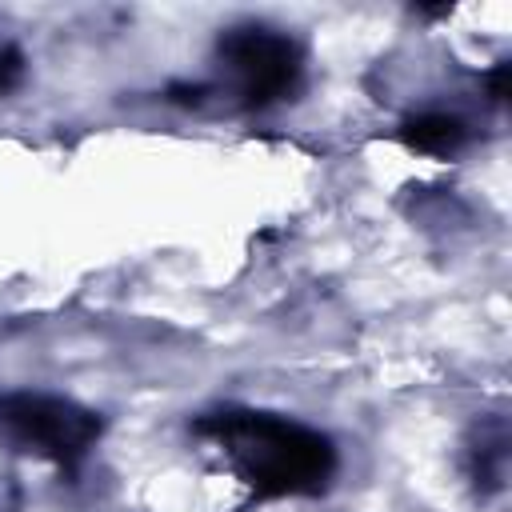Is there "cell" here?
<instances>
[{
	"instance_id": "7",
	"label": "cell",
	"mask_w": 512,
	"mask_h": 512,
	"mask_svg": "<svg viewBox=\"0 0 512 512\" xmlns=\"http://www.w3.org/2000/svg\"><path fill=\"white\" fill-rule=\"evenodd\" d=\"M204 96H208L204 84H168V100H176V104H200Z\"/></svg>"
},
{
	"instance_id": "1",
	"label": "cell",
	"mask_w": 512,
	"mask_h": 512,
	"mask_svg": "<svg viewBox=\"0 0 512 512\" xmlns=\"http://www.w3.org/2000/svg\"><path fill=\"white\" fill-rule=\"evenodd\" d=\"M256 496H316L336 472V448L324 432L256 408H224L192 420Z\"/></svg>"
},
{
	"instance_id": "5",
	"label": "cell",
	"mask_w": 512,
	"mask_h": 512,
	"mask_svg": "<svg viewBox=\"0 0 512 512\" xmlns=\"http://www.w3.org/2000/svg\"><path fill=\"white\" fill-rule=\"evenodd\" d=\"M24 80V52L8 40H0V96L12 92Z\"/></svg>"
},
{
	"instance_id": "4",
	"label": "cell",
	"mask_w": 512,
	"mask_h": 512,
	"mask_svg": "<svg viewBox=\"0 0 512 512\" xmlns=\"http://www.w3.org/2000/svg\"><path fill=\"white\" fill-rule=\"evenodd\" d=\"M464 140H468L464 120L448 112H420L400 124V144L424 156H452L464 148Z\"/></svg>"
},
{
	"instance_id": "2",
	"label": "cell",
	"mask_w": 512,
	"mask_h": 512,
	"mask_svg": "<svg viewBox=\"0 0 512 512\" xmlns=\"http://www.w3.org/2000/svg\"><path fill=\"white\" fill-rule=\"evenodd\" d=\"M100 412L48 392H0V448L76 468L100 440Z\"/></svg>"
},
{
	"instance_id": "3",
	"label": "cell",
	"mask_w": 512,
	"mask_h": 512,
	"mask_svg": "<svg viewBox=\"0 0 512 512\" xmlns=\"http://www.w3.org/2000/svg\"><path fill=\"white\" fill-rule=\"evenodd\" d=\"M216 56L244 108H268L284 100L288 92H296L300 72H304L300 44L264 24H240V28L220 32Z\"/></svg>"
},
{
	"instance_id": "6",
	"label": "cell",
	"mask_w": 512,
	"mask_h": 512,
	"mask_svg": "<svg viewBox=\"0 0 512 512\" xmlns=\"http://www.w3.org/2000/svg\"><path fill=\"white\" fill-rule=\"evenodd\" d=\"M508 76H512V64L508 60H500L488 76H484V84H488V96L500 104V100H508Z\"/></svg>"
}]
</instances>
